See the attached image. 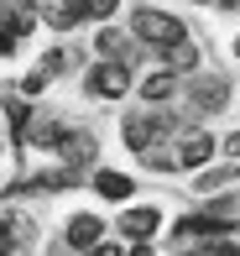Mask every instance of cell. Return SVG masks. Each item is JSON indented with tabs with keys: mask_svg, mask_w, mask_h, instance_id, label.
<instances>
[{
	"mask_svg": "<svg viewBox=\"0 0 240 256\" xmlns=\"http://www.w3.org/2000/svg\"><path fill=\"white\" fill-rule=\"evenodd\" d=\"M131 37H141L146 48H173L178 37H188V32H183V21L178 16H167V10H136L131 16Z\"/></svg>",
	"mask_w": 240,
	"mask_h": 256,
	"instance_id": "6da1fadb",
	"label": "cell"
},
{
	"mask_svg": "<svg viewBox=\"0 0 240 256\" xmlns=\"http://www.w3.org/2000/svg\"><path fill=\"white\" fill-rule=\"evenodd\" d=\"M235 230V199H220L209 204L204 214H188L178 225V240H204V236H230Z\"/></svg>",
	"mask_w": 240,
	"mask_h": 256,
	"instance_id": "7a4b0ae2",
	"label": "cell"
},
{
	"mask_svg": "<svg viewBox=\"0 0 240 256\" xmlns=\"http://www.w3.org/2000/svg\"><path fill=\"white\" fill-rule=\"evenodd\" d=\"M125 89H131V74H125V63H115V58H105V63L89 74V94L94 100H120Z\"/></svg>",
	"mask_w": 240,
	"mask_h": 256,
	"instance_id": "3957f363",
	"label": "cell"
},
{
	"mask_svg": "<svg viewBox=\"0 0 240 256\" xmlns=\"http://www.w3.org/2000/svg\"><path fill=\"white\" fill-rule=\"evenodd\" d=\"M167 131H173L167 115H152V110H146V115H125V142H131L136 152H152V142L167 136Z\"/></svg>",
	"mask_w": 240,
	"mask_h": 256,
	"instance_id": "277c9868",
	"label": "cell"
},
{
	"mask_svg": "<svg viewBox=\"0 0 240 256\" xmlns=\"http://www.w3.org/2000/svg\"><path fill=\"white\" fill-rule=\"evenodd\" d=\"M31 6V16H42L52 32H73L78 21H84V6L78 0H26Z\"/></svg>",
	"mask_w": 240,
	"mask_h": 256,
	"instance_id": "5b68a950",
	"label": "cell"
},
{
	"mask_svg": "<svg viewBox=\"0 0 240 256\" xmlns=\"http://www.w3.org/2000/svg\"><path fill=\"white\" fill-rule=\"evenodd\" d=\"M58 152H63V162H68V172H78V168H89V162H94L99 142H94V136H89V131H63Z\"/></svg>",
	"mask_w": 240,
	"mask_h": 256,
	"instance_id": "8992f818",
	"label": "cell"
},
{
	"mask_svg": "<svg viewBox=\"0 0 240 256\" xmlns=\"http://www.w3.org/2000/svg\"><path fill=\"white\" fill-rule=\"evenodd\" d=\"M157 225H162L157 204H136V209H125V214H120V230H125L131 240H152V236H157Z\"/></svg>",
	"mask_w": 240,
	"mask_h": 256,
	"instance_id": "52a82bcc",
	"label": "cell"
},
{
	"mask_svg": "<svg viewBox=\"0 0 240 256\" xmlns=\"http://www.w3.org/2000/svg\"><path fill=\"white\" fill-rule=\"evenodd\" d=\"M26 240H31V220H26V214H16V209H5V214H0V256L21 251Z\"/></svg>",
	"mask_w": 240,
	"mask_h": 256,
	"instance_id": "ba28073f",
	"label": "cell"
},
{
	"mask_svg": "<svg viewBox=\"0 0 240 256\" xmlns=\"http://www.w3.org/2000/svg\"><path fill=\"white\" fill-rule=\"evenodd\" d=\"M193 104H199V110H225V104H230V84H225V78H193Z\"/></svg>",
	"mask_w": 240,
	"mask_h": 256,
	"instance_id": "9c48e42d",
	"label": "cell"
},
{
	"mask_svg": "<svg viewBox=\"0 0 240 256\" xmlns=\"http://www.w3.org/2000/svg\"><path fill=\"white\" fill-rule=\"evenodd\" d=\"M99 236H105L99 214H73V220H68V246H73V251H89Z\"/></svg>",
	"mask_w": 240,
	"mask_h": 256,
	"instance_id": "30bf717a",
	"label": "cell"
},
{
	"mask_svg": "<svg viewBox=\"0 0 240 256\" xmlns=\"http://www.w3.org/2000/svg\"><path fill=\"white\" fill-rule=\"evenodd\" d=\"M162 58H167V74H193V68H199V48H193L188 37H178L173 48H162Z\"/></svg>",
	"mask_w": 240,
	"mask_h": 256,
	"instance_id": "8fae6325",
	"label": "cell"
},
{
	"mask_svg": "<svg viewBox=\"0 0 240 256\" xmlns=\"http://www.w3.org/2000/svg\"><path fill=\"white\" fill-rule=\"evenodd\" d=\"M209 152H214V142H209L204 131H193V136H183L178 162H183V168H199V162H209Z\"/></svg>",
	"mask_w": 240,
	"mask_h": 256,
	"instance_id": "7c38bea8",
	"label": "cell"
},
{
	"mask_svg": "<svg viewBox=\"0 0 240 256\" xmlns=\"http://www.w3.org/2000/svg\"><path fill=\"white\" fill-rule=\"evenodd\" d=\"M94 188L105 194V199H131V178H125V172H99Z\"/></svg>",
	"mask_w": 240,
	"mask_h": 256,
	"instance_id": "4fadbf2b",
	"label": "cell"
},
{
	"mask_svg": "<svg viewBox=\"0 0 240 256\" xmlns=\"http://www.w3.org/2000/svg\"><path fill=\"white\" fill-rule=\"evenodd\" d=\"M26 142L31 146H58L63 142V126L58 120H37V126H26Z\"/></svg>",
	"mask_w": 240,
	"mask_h": 256,
	"instance_id": "5bb4252c",
	"label": "cell"
},
{
	"mask_svg": "<svg viewBox=\"0 0 240 256\" xmlns=\"http://www.w3.org/2000/svg\"><path fill=\"white\" fill-rule=\"evenodd\" d=\"M240 178V162H225V168H209L199 178V188H225V183H235Z\"/></svg>",
	"mask_w": 240,
	"mask_h": 256,
	"instance_id": "9a60e30c",
	"label": "cell"
},
{
	"mask_svg": "<svg viewBox=\"0 0 240 256\" xmlns=\"http://www.w3.org/2000/svg\"><path fill=\"white\" fill-rule=\"evenodd\" d=\"M141 94H146V104H152V100H167V94H173V74H152V78H141Z\"/></svg>",
	"mask_w": 240,
	"mask_h": 256,
	"instance_id": "2e32d148",
	"label": "cell"
},
{
	"mask_svg": "<svg viewBox=\"0 0 240 256\" xmlns=\"http://www.w3.org/2000/svg\"><path fill=\"white\" fill-rule=\"evenodd\" d=\"M94 48H99V58H115V63H125V37H120V32H99Z\"/></svg>",
	"mask_w": 240,
	"mask_h": 256,
	"instance_id": "e0dca14e",
	"label": "cell"
},
{
	"mask_svg": "<svg viewBox=\"0 0 240 256\" xmlns=\"http://www.w3.org/2000/svg\"><path fill=\"white\" fill-rule=\"evenodd\" d=\"M5 115H10V126H16V142L26 146V120H31L26 104H21V100H5Z\"/></svg>",
	"mask_w": 240,
	"mask_h": 256,
	"instance_id": "ac0fdd59",
	"label": "cell"
},
{
	"mask_svg": "<svg viewBox=\"0 0 240 256\" xmlns=\"http://www.w3.org/2000/svg\"><path fill=\"white\" fill-rule=\"evenodd\" d=\"M68 63H73V52H63V48H58V52H47V58H42V74H63Z\"/></svg>",
	"mask_w": 240,
	"mask_h": 256,
	"instance_id": "d6986e66",
	"label": "cell"
},
{
	"mask_svg": "<svg viewBox=\"0 0 240 256\" xmlns=\"http://www.w3.org/2000/svg\"><path fill=\"white\" fill-rule=\"evenodd\" d=\"M78 6H84V16H115L120 0H78Z\"/></svg>",
	"mask_w": 240,
	"mask_h": 256,
	"instance_id": "ffe728a7",
	"label": "cell"
},
{
	"mask_svg": "<svg viewBox=\"0 0 240 256\" xmlns=\"http://www.w3.org/2000/svg\"><path fill=\"white\" fill-rule=\"evenodd\" d=\"M193 256H240L235 246H193Z\"/></svg>",
	"mask_w": 240,
	"mask_h": 256,
	"instance_id": "44dd1931",
	"label": "cell"
},
{
	"mask_svg": "<svg viewBox=\"0 0 240 256\" xmlns=\"http://www.w3.org/2000/svg\"><path fill=\"white\" fill-rule=\"evenodd\" d=\"M42 84H47V74H26V78H21V89H26V94H42Z\"/></svg>",
	"mask_w": 240,
	"mask_h": 256,
	"instance_id": "7402d4cb",
	"label": "cell"
},
{
	"mask_svg": "<svg viewBox=\"0 0 240 256\" xmlns=\"http://www.w3.org/2000/svg\"><path fill=\"white\" fill-rule=\"evenodd\" d=\"M225 152H230V162L240 157V131H230V142H225Z\"/></svg>",
	"mask_w": 240,
	"mask_h": 256,
	"instance_id": "603a6c76",
	"label": "cell"
},
{
	"mask_svg": "<svg viewBox=\"0 0 240 256\" xmlns=\"http://www.w3.org/2000/svg\"><path fill=\"white\" fill-rule=\"evenodd\" d=\"M84 256H120V251H115V246H99V240H94V246H89Z\"/></svg>",
	"mask_w": 240,
	"mask_h": 256,
	"instance_id": "cb8c5ba5",
	"label": "cell"
},
{
	"mask_svg": "<svg viewBox=\"0 0 240 256\" xmlns=\"http://www.w3.org/2000/svg\"><path fill=\"white\" fill-rule=\"evenodd\" d=\"M10 48H16V37H10V32H5V26H0V58H5Z\"/></svg>",
	"mask_w": 240,
	"mask_h": 256,
	"instance_id": "d4e9b609",
	"label": "cell"
},
{
	"mask_svg": "<svg viewBox=\"0 0 240 256\" xmlns=\"http://www.w3.org/2000/svg\"><path fill=\"white\" fill-rule=\"evenodd\" d=\"M125 256H152V246H146V240H141V246H131Z\"/></svg>",
	"mask_w": 240,
	"mask_h": 256,
	"instance_id": "484cf974",
	"label": "cell"
},
{
	"mask_svg": "<svg viewBox=\"0 0 240 256\" xmlns=\"http://www.w3.org/2000/svg\"><path fill=\"white\" fill-rule=\"evenodd\" d=\"M220 6H225V10H240V0H220Z\"/></svg>",
	"mask_w": 240,
	"mask_h": 256,
	"instance_id": "4316f807",
	"label": "cell"
},
{
	"mask_svg": "<svg viewBox=\"0 0 240 256\" xmlns=\"http://www.w3.org/2000/svg\"><path fill=\"white\" fill-rule=\"evenodd\" d=\"M235 58H240V37H235Z\"/></svg>",
	"mask_w": 240,
	"mask_h": 256,
	"instance_id": "83f0119b",
	"label": "cell"
}]
</instances>
